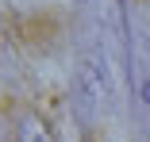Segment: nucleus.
I'll return each mask as SVG.
<instances>
[{
  "label": "nucleus",
  "mask_w": 150,
  "mask_h": 142,
  "mask_svg": "<svg viewBox=\"0 0 150 142\" xmlns=\"http://www.w3.org/2000/svg\"><path fill=\"white\" fill-rule=\"evenodd\" d=\"M0 142H54V131L39 111L8 108L0 115Z\"/></svg>",
  "instance_id": "obj_1"
}]
</instances>
